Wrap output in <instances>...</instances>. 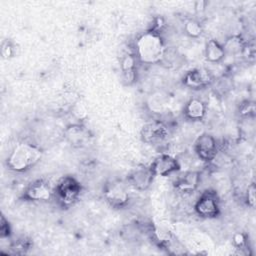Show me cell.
<instances>
[{
    "label": "cell",
    "mask_w": 256,
    "mask_h": 256,
    "mask_svg": "<svg viewBox=\"0 0 256 256\" xmlns=\"http://www.w3.org/2000/svg\"><path fill=\"white\" fill-rule=\"evenodd\" d=\"M134 55L142 64H157L166 53L165 41L161 33L148 29L141 33L134 43Z\"/></svg>",
    "instance_id": "cell-1"
},
{
    "label": "cell",
    "mask_w": 256,
    "mask_h": 256,
    "mask_svg": "<svg viewBox=\"0 0 256 256\" xmlns=\"http://www.w3.org/2000/svg\"><path fill=\"white\" fill-rule=\"evenodd\" d=\"M42 157V150L30 142L18 143L6 158V166L17 173L28 171L34 167Z\"/></svg>",
    "instance_id": "cell-2"
},
{
    "label": "cell",
    "mask_w": 256,
    "mask_h": 256,
    "mask_svg": "<svg viewBox=\"0 0 256 256\" xmlns=\"http://www.w3.org/2000/svg\"><path fill=\"white\" fill-rule=\"evenodd\" d=\"M81 192L80 182L74 176L66 175L60 178L54 187V199L61 207L68 208L78 201Z\"/></svg>",
    "instance_id": "cell-3"
},
{
    "label": "cell",
    "mask_w": 256,
    "mask_h": 256,
    "mask_svg": "<svg viewBox=\"0 0 256 256\" xmlns=\"http://www.w3.org/2000/svg\"><path fill=\"white\" fill-rule=\"evenodd\" d=\"M195 213L204 219H213L220 214V201L213 190H205L201 193L194 205Z\"/></svg>",
    "instance_id": "cell-4"
},
{
    "label": "cell",
    "mask_w": 256,
    "mask_h": 256,
    "mask_svg": "<svg viewBox=\"0 0 256 256\" xmlns=\"http://www.w3.org/2000/svg\"><path fill=\"white\" fill-rule=\"evenodd\" d=\"M103 196L107 204L113 209L125 208L129 203V193L120 181H110L103 189Z\"/></svg>",
    "instance_id": "cell-5"
},
{
    "label": "cell",
    "mask_w": 256,
    "mask_h": 256,
    "mask_svg": "<svg viewBox=\"0 0 256 256\" xmlns=\"http://www.w3.org/2000/svg\"><path fill=\"white\" fill-rule=\"evenodd\" d=\"M22 198L32 202H47L54 198V188L44 179L31 182L22 194Z\"/></svg>",
    "instance_id": "cell-6"
},
{
    "label": "cell",
    "mask_w": 256,
    "mask_h": 256,
    "mask_svg": "<svg viewBox=\"0 0 256 256\" xmlns=\"http://www.w3.org/2000/svg\"><path fill=\"white\" fill-rule=\"evenodd\" d=\"M194 151L203 162H211L217 155L218 143L213 135L202 133L194 142Z\"/></svg>",
    "instance_id": "cell-7"
},
{
    "label": "cell",
    "mask_w": 256,
    "mask_h": 256,
    "mask_svg": "<svg viewBox=\"0 0 256 256\" xmlns=\"http://www.w3.org/2000/svg\"><path fill=\"white\" fill-rule=\"evenodd\" d=\"M155 177H167L180 170L178 159L170 154L158 155L149 165Z\"/></svg>",
    "instance_id": "cell-8"
},
{
    "label": "cell",
    "mask_w": 256,
    "mask_h": 256,
    "mask_svg": "<svg viewBox=\"0 0 256 256\" xmlns=\"http://www.w3.org/2000/svg\"><path fill=\"white\" fill-rule=\"evenodd\" d=\"M140 135L143 142L147 144H157L168 137L169 130L166 124L159 120H154L143 125Z\"/></svg>",
    "instance_id": "cell-9"
},
{
    "label": "cell",
    "mask_w": 256,
    "mask_h": 256,
    "mask_svg": "<svg viewBox=\"0 0 256 256\" xmlns=\"http://www.w3.org/2000/svg\"><path fill=\"white\" fill-rule=\"evenodd\" d=\"M213 82L211 73L204 68L188 71L183 77V84L192 90H201L209 87Z\"/></svg>",
    "instance_id": "cell-10"
},
{
    "label": "cell",
    "mask_w": 256,
    "mask_h": 256,
    "mask_svg": "<svg viewBox=\"0 0 256 256\" xmlns=\"http://www.w3.org/2000/svg\"><path fill=\"white\" fill-rule=\"evenodd\" d=\"M155 176L149 166H141L132 170L127 176L128 184L135 190L145 191L153 183Z\"/></svg>",
    "instance_id": "cell-11"
},
{
    "label": "cell",
    "mask_w": 256,
    "mask_h": 256,
    "mask_svg": "<svg viewBox=\"0 0 256 256\" xmlns=\"http://www.w3.org/2000/svg\"><path fill=\"white\" fill-rule=\"evenodd\" d=\"M200 183V174L197 171H187L182 173L173 182L174 188L181 193L194 192Z\"/></svg>",
    "instance_id": "cell-12"
},
{
    "label": "cell",
    "mask_w": 256,
    "mask_h": 256,
    "mask_svg": "<svg viewBox=\"0 0 256 256\" xmlns=\"http://www.w3.org/2000/svg\"><path fill=\"white\" fill-rule=\"evenodd\" d=\"M207 107L203 100L191 98L183 108V115L189 121H202L206 115Z\"/></svg>",
    "instance_id": "cell-13"
},
{
    "label": "cell",
    "mask_w": 256,
    "mask_h": 256,
    "mask_svg": "<svg viewBox=\"0 0 256 256\" xmlns=\"http://www.w3.org/2000/svg\"><path fill=\"white\" fill-rule=\"evenodd\" d=\"M137 58L134 53L125 54L120 60V68L123 76V80L127 85H131L137 78Z\"/></svg>",
    "instance_id": "cell-14"
},
{
    "label": "cell",
    "mask_w": 256,
    "mask_h": 256,
    "mask_svg": "<svg viewBox=\"0 0 256 256\" xmlns=\"http://www.w3.org/2000/svg\"><path fill=\"white\" fill-rule=\"evenodd\" d=\"M204 55L206 60L210 63H220L226 56L223 45L216 39H210L206 43Z\"/></svg>",
    "instance_id": "cell-15"
},
{
    "label": "cell",
    "mask_w": 256,
    "mask_h": 256,
    "mask_svg": "<svg viewBox=\"0 0 256 256\" xmlns=\"http://www.w3.org/2000/svg\"><path fill=\"white\" fill-rule=\"evenodd\" d=\"M223 48L225 51V54H232V55H236L239 53H242L246 42L244 41V39L240 36V35H232L230 37H228L226 39V41L224 42Z\"/></svg>",
    "instance_id": "cell-16"
},
{
    "label": "cell",
    "mask_w": 256,
    "mask_h": 256,
    "mask_svg": "<svg viewBox=\"0 0 256 256\" xmlns=\"http://www.w3.org/2000/svg\"><path fill=\"white\" fill-rule=\"evenodd\" d=\"M184 32L191 38H198L203 32V27L196 19H188L184 23Z\"/></svg>",
    "instance_id": "cell-17"
},
{
    "label": "cell",
    "mask_w": 256,
    "mask_h": 256,
    "mask_svg": "<svg viewBox=\"0 0 256 256\" xmlns=\"http://www.w3.org/2000/svg\"><path fill=\"white\" fill-rule=\"evenodd\" d=\"M31 245L32 243L30 239L26 237H20L11 243L10 249L14 254H24L30 249Z\"/></svg>",
    "instance_id": "cell-18"
},
{
    "label": "cell",
    "mask_w": 256,
    "mask_h": 256,
    "mask_svg": "<svg viewBox=\"0 0 256 256\" xmlns=\"http://www.w3.org/2000/svg\"><path fill=\"white\" fill-rule=\"evenodd\" d=\"M239 115L243 118H252L255 116V112H256V108H255V104L253 101H249L246 100L244 102H242L239 106Z\"/></svg>",
    "instance_id": "cell-19"
},
{
    "label": "cell",
    "mask_w": 256,
    "mask_h": 256,
    "mask_svg": "<svg viewBox=\"0 0 256 256\" xmlns=\"http://www.w3.org/2000/svg\"><path fill=\"white\" fill-rule=\"evenodd\" d=\"M15 54V48L9 40H4L1 44V55L4 59H10Z\"/></svg>",
    "instance_id": "cell-20"
},
{
    "label": "cell",
    "mask_w": 256,
    "mask_h": 256,
    "mask_svg": "<svg viewBox=\"0 0 256 256\" xmlns=\"http://www.w3.org/2000/svg\"><path fill=\"white\" fill-rule=\"evenodd\" d=\"M255 185L254 183H251L247 190H246V194H245V200H246V204L250 207V208H254L255 207Z\"/></svg>",
    "instance_id": "cell-21"
},
{
    "label": "cell",
    "mask_w": 256,
    "mask_h": 256,
    "mask_svg": "<svg viewBox=\"0 0 256 256\" xmlns=\"http://www.w3.org/2000/svg\"><path fill=\"white\" fill-rule=\"evenodd\" d=\"M11 235V227L8 222V220L5 218L4 215L1 216V221H0V237L1 239L4 238H9Z\"/></svg>",
    "instance_id": "cell-22"
},
{
    "label": "cell",
    "mask_w": 256,
    "mask_h": 256,
    "mask_svg": "<svg viewBox=\"0 0 256 256\" xmlns=\"http://www.w3.org/2000/svg\"><path fill=\"white\" fill-rule=\"evenodd\" d=\"M233 244L236 248L238 249H243L245 246H246V243H247V238L246 236L241 233V232H238V233H235L234 236H233Z\"/></svg>",
    "instance_id": "cell-23"
},
{
    "label": "cell",
    "mask_w": 256,
    "mask_h": 256,
    "mask_svg": "<svg viewBox=\"0 0 256 256\" xmlns=\"http://www.w3.org/2000/svg\"><path fill=\"white\" fill-rule=\"evenodd\" d=\"M206 6H207V2H205V1H197V2H195V8H196L197 11L204 10L206 8Z\"/></svg>",
    "instance_id": "cell-24"
}]
</instances>
